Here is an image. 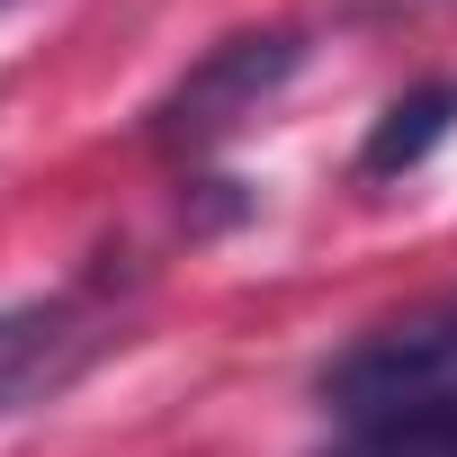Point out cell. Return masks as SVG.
<instances>
[{
    "mask_svg": "<svg viewBox=\"0 0 457 457\" xmlns=\"http://www.w3.org/2000/svg\"><path fill=\"white\" fill-rule=\"evenodd\" d=\"M448 135H457V72L412 81V90H403V99H386V117L368 126V144H359V179H368V188L412 179V170H421Z\"/></svg>",
    "mask_w": 457,
    "mask_h": 457,
    "instance_id": "cell-4",
    "label": "cell"
},
{
    "mask_svg": "<svg viewBox=\"0 0 457 457\" xmlns=\"http://www.w3.org/2000/svg\"><path fill=\"white\" fill-rule=\"evenodd\" d=\"M305 72V28H234V37H215L144 117V144L170 153V162H215L224 144H234L287 81Z\"/></svg>",
    "mask_w": 457,
    "mask_h": 457,
    "instance_id": "cell-1",
    "label": "cell"
},
{
    "mask_svg": "<svg viewBox=\"0 0 457 457\" xmlns=\"http://www.w3.org/2000/svg\"><path fill=\"white\" fill-rule=\"evenodd\" d=\"M314 457H457V395L395 403V412H368V421H332V439Z\"/></svg>",
    "mask_w": 457,
    "mask_h": 457,
    "instance_id": "cell-5",
    "label": "cell"
},
{
    "mask_svg": "<svg viewBox=\"0 0 457 457\" xmlns=\"http://www.w3.org/2000/svg\"><path fill=\"white\" fill-rule=\"evenodd\" d=\"M108 341H117V305L90 296V287L0 305V421H19V412L72 395L108 359Z\"/></svg>",
    "mask_w": 457,
    "mask_h": 457,
    "instance_id": "cell-3",
    "label": "cell"
},
{
    "mask_svg": "<svg viewBox=\"0 0 457 457\" xmlns=\"http://www.w3.org/2000/svg\"><path fill=\"white\" fill-rule=\"evenodd\" d=\"M430 395H457V287L368 323L359 341H341L314 368V403L332 421H368V412L430 403Z\"/></svg>",
    "mask_w": 457,
    "mask_h": 457,
    "instance_id": "cell-2",
    "label": "cell"
},
{
    "mask_svg": "<svg viewBox=\"0 0 457 457\" xmlns=\"http://www.w3.org/2000/svg\"><path fill=\"white\" fill-rule=\"evenodd\" d=\"M0 10H10V0H0Z\"/></svg>",
    "mask_w": 457,
    "mask_h": 457,
    "instance_id": "cell-6",
    "label": "cell"
}]
</instances>
